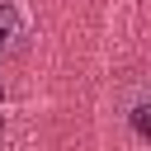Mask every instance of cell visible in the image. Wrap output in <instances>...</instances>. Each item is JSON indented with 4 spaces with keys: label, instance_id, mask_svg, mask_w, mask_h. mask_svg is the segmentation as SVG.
Wrapping results in <instances>:
<instances>
[{
    "label": "cell",
    "instance_id": "7a4b0ae2",
    "mask_svg": "<svg viewBox=\"0 0 151 151\" xmlns=\"http://www.w3.org/2000/svg\"><path fill=\"white\" fill-rule=\"evenodd\" d=\"M132 127H137V137H146V142H151V99L132 109Z\"/></svg>",
    "mask_w": 151,
    "mask_h": 151
},
{
    "label": "cell",
    "instance_id": "3957f363",
    "mask_svg": "<svg viewBox=\"0 0 151 151\" xmlns=\"http://www.w3.org/2000/svg\"><path fill=\"white\" fill-rule=\"evenodd\" d=\"M0 127H5V118H0Z\"/></svg>",
    "mask_w": 151,
    "mask_h": 151
},
{
    "label": "cell",
    "instance_id": "6da1fadb",
    "mask_svg": "<svg viewBox=\"0 0 151 151\" xmlns=\"http://www.w3.org/2000/svg\"><path fill=\"white\" fill-rule=\"evenodd\" d=\"M28 47V19L14 0H0V57H19Z\"/></svg>",
    "mask_w": 151,
    "mask_h": 151
}]
</instances>
